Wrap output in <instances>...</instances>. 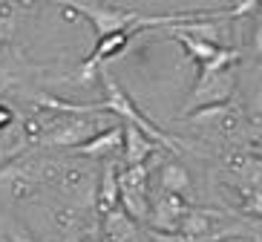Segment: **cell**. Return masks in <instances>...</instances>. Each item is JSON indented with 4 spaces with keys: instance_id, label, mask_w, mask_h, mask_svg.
<instances>
[{
    "instance_id": "obj_11",
    "label": "cell",
    "mask_w": 262,
    "mask_h": 242,
    "mask_svg": "<svg viewBox=\"0 0 262 242\" xmlns=\"http://www.w3.org/2000/svg\"><path fill=\"white\" fill-rule=\"evenodd\" d=\"M245 196H248V205H245L248 213H251V216H259V219H262V190H254V188H251Z\"/></svg>"
},
{
    "instance_id": "obj_3",
    "label": "cell",
    "mask_w": 262,
    "mask_h": 242,
    "mask_svg": "<svg viewBox=\"0 0 262 242\" xmlns=\"http://www.w3.org/2000/svg\"><path fill=\"white\" fill-rule=\"evenodd\" d=\"M170 38H176L179 43H185L187 55L199 63V72H219L225 67L236 63V58H239V49H225V47H216V43L196 40L190 35H185V32H179L176 26L170 29Z\"/></svg>"
},
{
    "instance_id": "obj_7",
    "label": "cell",
    "mask_w": 262,
    "mask_h": 242,
    "mask_svg": "<svg viewBox=\"0 0 262 242\" xmlns=\"http://www.w3.org/2000/svg\"><path fill=\"white\" fill-rule=\"evenodd\" d=\"M121 141H124V127H110V130L98 133L95 139L72 147L70 153L72 156H104V153H118V150H121Z\"/></svg>"
},
{
    "instance_id": "obj_2",
    "label": "cell",
    "mask_w": 262,
    "mask_h": 242,
    "mask_svg": "<svg viewBox=\"0 0 262 242\" xmlns=\"http://www.w3.org/2000/svg\"><path fill=\"white\" fill-rule=\"evenodd\" d=\"M118 199L124 205V213L136 222L150 219V205H147V167L136 164L130 170L118 176Z\"/></svg>"
},
{
    "instance_id": "obj_12",
    "label": "cell",
    "mask_w": 262,
    "mask_h": 242,
    "mask_svg": "<svg viewBox=\"0 0 262 242\" xmlns=\"http://www.w3.org/2000/svg\"><path fill=\"white\" fill-rule=\"evenodd\" d=\"M254 49L262 55V20H259V29H256V40H254Z\"/></svg>"
},
{
    "instance_id": "obj_4",
    "label": "cell",
    "mask_w": 262,
    "mask_h": 242,
    "mask_svg": "<svg viewBox=\"0 0 262 242\" xmlns=\"http://www.w3.org/2000/svg\"><path fill=\"white\" fill-rule=\"evenodd\" d=\"M231 86H233V75L231 72H199V81H196V90H193V98L187 104V113L202 104H213V101H225L231 95Z\"/></svg>"
},
{
    "instance_id": "obj_5",
    "label": "cell",
    "mask_w": 262,
    "mask_h": 242,
    "mask_svg": "<svg viewBox=\"0 0 262 242\" xmlns=\"http://www.w3.org/2000/svg\"><path fill=\"white\" fill-rule=\"evenodd\" d=\"M187 216V205L179 193H164L150 208V222L159 228V234H179L182 219Z\"/></svg>"
},
{
    "instance_id": "obj_1",
    "label": "cell",
    "mask_w": 262,
    "mask_h": 242,
    "mask_svg": "<svg viewBox=\"0 0 262 242\" xmlns=\"http://www.w3.org/2000/svg\"><path fill=\"white\" fill-rule=\"evenodd\" d=\"M101 81H104V90H107V101H104V107L110 109V113H116V116H121L127 124H133L136 130H141V133L147 136V139H153L156 144H162V147H167L170 153H179L182 150V144H179L176 139H170V133H164L159 124H153L150 118H144L136 109V104H133V98L127 93H124L121 86L116 84V78H113V72L107 70V67H101Z\"/></svg>"
},
{
    "instance_id": "obj_6",
    "label": "cell",
    "mask_w": 262,
    "mask_h": 242,
    "mask_svg": "<svg viewBox=\"0 0 262 242\" xmlns=\"http://www.w3.org/2000/svg\"><path fill=\"white\" fill-rule=\"evenodd\" d=\"M124 156H127V164L130 167H136V164H144L147 159L153 156V153H159V147L162 144H156L153 139H147L141 130H136L133 124L124 127Z\"/></svg>"
},
{
    "instance_id": "obj_9",
    "label": "cell",
    "mask_w": 262,
    "mask_h": 242,
    "mask_svg": "<svg viewBox=\"0 0 262 242\" xmlns=\"http://www.w3.org/2000/svg\"><path fill=\"white\" fill-rule=\"evenodd\" d=\"M159 185H162L164 193H179V190H187L190 176H187V170L179 162H170V164L162 167V179H159Z\"/></svg>"
},
{
    "instance_id": "obj_10",
    "label": "cell",
    "mask_w": 262,
    "mask_h": 242,
    "mask_svg": "<svg viewBox=\"0 0 262 242\" xmlns=\"http://www.w3.org/2000/svg\"><path fill=\"white\" fill-rule=\"evenodd\" d=\"M101 208H104V213L107 211H116V202H118V176H116V167H113V162L104 164V185H101Z\"/></svg>"
},
{
    "instance_id": "obj_13",
    "label": "cell",
    "mask_w": 262,
    "mask_h": 242,
    "mask_svg": "<svg viewBox=\"0 0 262 242\" xmlns=\"http://www.w3.org/2000/svg\"><path fill=\"white\" fill-rule=\"evenodd\" d=\"M12 242H32V239H26L24 234H15V236H12Z\"/></svg>"
},
{
    "instance_id": "obj_8",
    "label": "cell",
    "mask_w": 262,
    "mask_h": 242,
    "mask_svg": "<svg viewBox=\"0 0 262 242\" xmlns=\"http://www.w3.org/2000/svg\"><path fill=\"white\" fill-rule=\"evenodd\" d=\"M136 219H130L124 211H107L104 216V231H107L110 242H133L136 239Z\"/></svg>"
}]
</instances>
